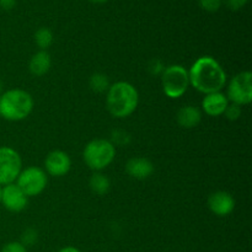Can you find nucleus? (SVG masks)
I'll list each match as a JSON object with an SVG mask.
<instances>
[{"mask_svg": "<svg viewBox=\"0 0 252 252\" xmlns=\"http://www.w3.org/2000/svg\"><path fill=\"white\" fill-rule=\"evenodd\" d=\"M189 85L204 95L221 91L228 80L223 66L211 56L199 57L189 68Z\"/></svg>", "mask_w": 252, "mask_h": 252, "instance_id": "f257e3e1", "label": "nucleus"}, {"mask_svg": "<svg viewBox=\"0 0 252 252\" xmlns=\"http://www.w3.org/2000/svg\"><path fill=\"white\" fill-rule=\"evenodd\" d=\"M106 107L115 118H127L137 110L139 94L128 81H117L106 91Z\"/></svg>", "mask_w": 252, "mask_h": 252, "instance_id": "f03ea898", "label": "nucleus"}, {"mask_svg": "<svg viewBox=\"0 0 252 252\" xmlns=\"http://www.w3.org/2000/svg\"><path fill=\"white\" fill-rule=\"evenodd\" d=\"M34 101L22 89H10L0 94V117L10 122H20L31 115Z\"/></svg>", "mask_w": 252, "mask_h": 252, "instance_id": "7ed1b4c3", "label": "nucleus"}, {"mask_svg": "<svg viewBox=\"0 0 252 252\" xmlns=\"http://www.w3.org/2000/svg\"><path fill=\"white\" fill-rule=\"evenodd\" d=\"M116 158V147L111 140L93 139L83 150V159L86 166L94 172H101L110 166Z\"/></svg>", "mask_w": 252, "mask_h": 252, "instance_id": "20e7f679", "label": "nucleus"}, {"mask_svg": "<svg viewBox=\"0 0 252 252\" xmlns=\"http://www.w3.org/2000/svg\"><path fill=\"white\" fill-rule=\"evenodd\" d=\"M161 85L167 97L180 98L191 86L189 70L180 64L165 66L164 71L161 73Z\"/></svg>", "mask_w": 252, "mask_h": 252, "instance_id": "39448f33", "label": "nucleus"}, {"mask_svg": "<svg viewBox=\"0 0 252 252\" xmlns=\"http://www.w3.org/2000/svg\"><path fill=\"white\" fill-rule=\"evenodd\" d=\"M15 184L22 189L27 197H36L46 189L48 175L38 166H29L21 170Z\"/></svg>", "mask_w": 252, "mask_h": 252, "instance_id": "423d86ee", "label": "nucleus"}, {"mask_svg": "<svg viewBox=\"0 0 252 252\" xmlns=\"http://www.w3.org/2000/svg\"><path fill=\"white\" fill-rule=\"evenodd\" d=\"M226 97L229 102L246 106L252 101V73L249 70L236 74L228 84Z\"/></svg>", "mask_w": 252, "mask_h": 252, "instance_id": "0eeeda50", "label": "nucleus"}, {"mask_svg": "<svg viewBox=\"0 0 252 252\" xmlns=\"http://www.w3.org/2000/svg\"><path fill=\"white\" fill-rule=\"evenodd\" d=\"M22 170L19 153L11 147H0V186L14 184Z\"/></svg>", "mask_w": 252, "mask_h": 252, "instance_id": "6e6552de", "label": "nucleus"}, {"mask_svg": "<svg viewBox=\"0 0 252 252\" xmlns=\"http://www.w3.org/2000/svg\"><path fill=\"white\" fill-rule=\"evenodd\" d=\"M0 203L9 212L19 213V212H22L27 207V204H29V197L14 182V184L2 186L1 202Z\"/></svg>", "mask_w": 252, "mask_h": 252, "instance_id": "1a4fd4ad", "label": "nucleus"}, {"mask_svg": "<svg viewBox=\"0 0 252 252\" xmlns=\"http://www.w3.org/2000/svg\"><path fill=\"white\" fill-rule=\"evenodd\" d=\"M71 167V159L63 150H53L44 159V171L53 177L65 176Z\"/></svg>", "mask_w": 252, "mask_h": 252, "instance_id": "9d476101", "label": "nucleus"}, {"mask_svg": "<svg viewBox=\"0 0 252 252\" xmlns=\"http://www.w3.org/2000/svg\"><path fill=\"white\" fill-rule=\"evenodd\" d=\"M208 208L218 217H226L235 209V199L226 191H217L208 198Z\"/></svg>", "mask_w": 252, "mask_h": 252, "instance_id": "9b49d317", "label": "nucleus"}, {"mask_svg": "<svg viewBox=\"0 0 252 252\" xmlns=\"http://www.w3.org/2000/svg\"><path fill=\"white\" fill-rule=\"evenodd\" d=\"M229 105V100L226 95L221 91L218 93L208 94L202 100V108L206 115L211 116V117H219L223 116L225 112L226 107Z\"/></svg>", "mask_w": 252, "mask_h": 252, "instance_id": "f8f14e48", "label": "nucleus"}, {"mask_svg": "<svg viewBox=\"0 0 252 252\" xmlns=\"http://www.w3.org/2000/svg\"><path fill=\"white\" fill-rule=\"evenodd\" d=\"M126 172L135 180H147L154 172V164L147 158H132L126 164Z\"/></svg>", "mask_w": 252, "mask_h": 252, "instance_id": "ddd939ff", "label": "nucleus"}, {"mask_svg": "<svg viewBox=\"0 0 252 252\" xmlns=\"http://www.w3.org/2000/svg\"><path fill=\"white\" fill-rule=\"evenodd\" d=\"M176 121L180 127L191 129L197 127L202 121V111L192 105H186L177 111Z\"/></svg>", "mask_w": 252, "mask_h": 252, "instance_id": "4468645a", "label": "nucleus"}, {"mask_svg": "<svg viewBox=\"0 0 252 252\" xmlns=\"http://www.w3.org/2000/svg\"><path fill=\"white\" fill-rule=\"evenodd\" d=\"M52 66V57L47 51H38L31 57L29 70L33 76H43Z\"/></svg>", "mask_w": 252, "mask_h": 252, "instance_id": "2eb2a0df", "label": "nucleus"}, {"mask_svg": "<svg viewBox=\"0 0 252 252\" xmlns=\"http://www.w3.org/2000/svg\"><path fill=\"white\" fill-rule=\"evenodd\" d=\"M89 187L95 194L103 196L110 191L111 181L102 172H94L89 180Z\"/></svg>", "mask_w": 252, "mask_h": 252, "instance_id": "dca6fc26", "label": "nucleus"}, {"mask_svg": "<svg viewBox=\"0 0 252 252\" xmlns=\"http://www.w3.org/2000/svg\"><path fill=\"white\" fill-rule=\"evenodd\" d=\"M53 32L47 27H41L34 33V42L41 51H47V48H49L53 43Z\"/></svg>", "mask_w": 252, "mask_h": 252, "instance_id": "f3484780", "label": "nucleus"}, {"mask_svg": "<svg viewBox=\"0 0 252 252\" xmlns=\"http://www.w3.org/2000/svg\"><path fill=\"white\" fill-rule=\"evenodd\" d=\"M89 85H90L91 90L95 91V93H105L110 88V81L105 74L95 73L90 76Z\"/></svg>", "mask_w": 252, "mask_h": 252, "instance_id": "a211bd4d", "label": "nucleus"}, {"mask_svg": "<svg viewBox=\"0 0 252 252\" xmlns=\"http://www.w3.org/2000/svg\"><path fill=\"white\" fill-rule=\"evenodd\" d=\"M37 239H38V234H37V231L34 230V229L29 228L22 233L21 241H20V243L27 248V246L34 245V244L37 243Z\"/></svg>", "mask_w": 252, "mask_h": 252, "instance_id": "6ab92c4d", "label": "nucleus"}, {"mask_svg": "<svg viewBox=\"0 0 252 252\" xmlns=\"http://www.w3.org/2000/svg\"><path fill=\"white\" fill-rule=\"evenodd\" d=\"M241 113H243V108L241 106L236 105V103L229 102L228 107H226L225 112H224V116L228 118L229 121H238L239 118L241 117Z\"/></svg>", "mask_w": 252, "mask_h": 252, "instance_id": "aec40b11", "label": "nucleus"}, {"mask_svg": "<svg viewBox=\"0 0 252 252\" xmlns=\"http://www.w3.org/2000/svg\"><path fill=\"white\" fill-rule=\"evenodd\" d=\"M223 0H198L199 6L208 12H216L220 9Z\"/></svg>", "mask_w": 252, "mask_h": 252, "instance_id": "412c9836", "label": "nucleus"}, {"mask_svg": "<svg viewBox=\"0 0 252 252\" xmlns=\"http://www.w3.org/2000/svg\"><path fill=\"white\" fill-rule=\"evenodd\" d=\"M0 252H27V248L20 241H10L2 246Z\"/></svg>", "mask_w": 252, "mask_h": 252, "instance_id": "4be33fe9", "label": "nucleus"}, {"mask_svg": "<svg viewBox=\"0 0 252 252\" xmlns=\"http://www.w3.org/2000/svg\"><path fill=\"white\" fill-rule=\"evenodd\" d=\"M129 135L126 132H123V130H115V132H112V140L111 142L116 147V144H127V143H129Z\"/></svg>", "mask_w": 252, "mask_h": 252, "instance_id": "5701e85b", "label": "nucleus"}, {"mask_svg": "<svg viewBox=\"0 0 252 252\" xmlns=\"http://www.w3.org/2000/svg\"><path fill=\"white\" fill-rule=\"evenodd\" d=\"M165 66L164 64H162L161 61H159V59H154V61L150 62L149 64V71L152 74H154V75H161V73L164 71Z\"/></svg>", "mask_w": 252, "mask_h": 252, "instance_id": "b1692460", "label": "nucleus"}, {"mask_svg": "<svg viewBox=\"0 0 252 252\" xmlns=\"http://www.w3.org/2000/svg\"><path fill=\"white\" fill-rule=\"evenodd\" d=\"M248 2L249 0H225L226 6H228L230 10H234V11L243 9Z\"/></svg>", "mask_w": 252, "mask_h": 252, "instance_id": "393cba45", "label": "nucleus"}, {"mask_svg": "<svg viewBox=\"0 0 252 252\" xmlns=\"http://www.w3.org/2000/svg\"><path fill=\"white\" fill-rule=\"evenodd\" d=\"M16 6V0H0V7L4 10H11Z\"/></svg>", "mask_w": 252, "mask_h": 252, "instance_id": "a878e982", "label": "nucleus"}, {"mask_svg": "<svg viewBox=\"0 0 252 252\" xmlns=\"http://www.w3.org/2000/svg\"><path fill=\"white\" fill-rule=\"evenodd\" d=\"M58 252H81L78 248L75 246H65V248H62Z\"/></svg>", "mask_w": 252, "mask_h": 252, "instance_id": "bb28decb", "label": "nucleus"}, {"mask_svg": "<svg viewBox=\"0 0 252 252\" xmlns=\"http://www.w3.org/2000/svg\"><path fill=\"white\" fill-rule=\"evenodd\" d=\"M91 2H95V4H102V2H106L107 0H90Z\"/></svg>", "mask_w": 252, "mask_h": 252, "instance_id": "cd10ccee", "label": "nucleus"}, {"mask_svg": "<svg viewBox=\"0 0 252 252\" xmlns=\"http://www.w3.org/2000/svg\"><path fill=\"white\" fill-rule=\"evenodd\" d=\"M1 192H2V186H0V202H1Z\"/></svg>", "mask_w": 252, "mask_h": 252, "instance_id": "c85d7f7f", "label": "nucleus"}, {"mask_svg": "<svg viewBox=\"0 0 252 252\" xmlns=\"http://www.w3.org/2000/svg\"><path fill=\"white\" fill-rule=\"evenodd\" d=\"M1 91H2V83L0 81V94H1Z\"/></svg>", "mask_w": 252, "mask_h": 252, "instance_id": "c756f323", "label": "nucleus"}]
</instances>
